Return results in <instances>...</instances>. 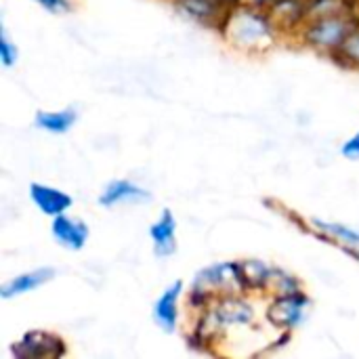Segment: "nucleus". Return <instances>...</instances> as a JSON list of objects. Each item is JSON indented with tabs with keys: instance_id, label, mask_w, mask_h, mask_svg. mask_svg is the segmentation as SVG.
<instances>
[{
	"instance_id": "18",
	"label": "nucleus",
	"mask_w": 359,
	"mask_h": 359,
	"mask_svg": "<svg viewBox=\"0 0 359 359\" xmlns=\"http://www.w3.org/2000/svg\"><path fill=\"white\" fill-rule=\"evenodd\" d=\"M330 61L347 72H359V27L330 55Z\"/></svg>"
},
{
	"instance_id": "4",
	"label": "nucleus",
	"mask_w": 359,
	"mask_h": 359,
	"mask_svg": "<svg viewBox=\"0 0 359 359\" xmlns=\"http://www.w3.org/2000/svg\"><path fill=\"white\" fill-rule=\"evenodd\" d=\"M311 307H313L311 297L305 292V288H301L297 292L269 297L263 309V318L269 324V328H273L278 334L280 332L294 334L307 322Z\"/></svg>"
},
{
	"instance_id": "10",
	"label": "nucleus",
	"mask_w": 359,
	"mask_h": 359,
	"mask_svg": "<svg viewBox=\"0 0 359 359\" xmlns=\"http://www.w3.org/2000/svg\"><path fill=\"white\" fill-rule=\"evenodd\" d=\"M27 198L34 204V208L48 219L69 212L74 206V196L69 191L42 181H34L27 185Z\"/></svg>"
},
{
	"instance_id": "19",
	"label": "nucleus",
	"mask_w": 359,
	"mask_h": 359,
	"mask_svg": "<svg viewBox=\"0 0 359 359\" xmlns=\"http://www.w3.org/2000/svg\"><path fill=\"white\" fill-rule=\"evenodd\" d=\"M0 61L4 67H15L19 61V46L2 21H0Z\"/></svg>"
},
{
	"instance_id": "5",
	"label": "nucleus",
	"mask_w": 359,
	"mask_h": 359,
	"mask_svg": "<svg viewBox=\"0 0 359 359\" xmlns=\"http://www.w3.org/2000/svg\"><path fill=\"white\" fill-rule=\"evenodd\" d=\"M67 353V341L61 334L42 328L23 332L8 347V355L13 359H61Z\"/></svg>"
},
{
	"instance_id": "16",
	"label": "nucleus",
	"mask_w": 359,
	"mask_h": 359,
	"mask_svg": "<svg viewBox=\"0 0 359 359\" xmlns=\"http://www.w3.org/2000/svg\"><path fill=\"white\" fill-rule=\"evenodd\" d=\"M78 109L74 105L59 109H40L34 116V126L48 135H67L78 124Z\"/></svg>"
},
{
	"instance_id": "2",
	"label": "nucleus",
	"mask_w": 359,
	"mask_h": 359,
	"mask_svg": "<svg viewBox=\"0 0 359 359\" xmlns=\"http://www.w3.org/2000/svg\"><path fill=\"white\" fill-rule=\"evenodd\" d=\"M223 294H246L238 261H219L198 269L187 286L185 307L191 316H198Z\"/></svg>"
},
{
	"instance_id": "11",
	"label": "nucleus",
	"mask_w": 359,
	"mask_h": 359,
	"mask_svg": "<svg viewBox=\"0 0 359 359\" xmlns=\"http://www.w3.org/2000/svg\"><path fill=\"white\" fill-rule=\"evenodd\" d=\"M151 250L158 259H170L179 248V221L170 208H162L156 221L147 227Z\"/></svg>"
},
{
	"instance_id": "20",
	"label": "nucleus",
	"mask_w": 359,
	"mask_h": 359,
	"mask_svg": "<svg viewBox=\"0 0 359 359\" xmlns=\"http://www.w3.org/2000/svg\"><path fill=\"white\" fill-rule=\"evenodd\" d=\"M34 2L53 15H65L74 11V0H34Z\"/></svg>"
},
{
	"instance_id": "15",
	"label": "nucleus",
	"mask_w": 359,
	"mask_h": 359,
	"mask_svg": "<svg viewBox=\"0 0 359 359\" xmlns=\"http://www.w3.org/2000/svg\"><path fill=\"white\" fill-rule=\"evenodd\" d=\"M244 292L250 297H265L273 265L263 259H242L238 261Z\"/></svg>"
},
{
	"instance_id": "21",
	"label": "nucleus",
	"mask_w": 359,
	"mask_h": 359,
	"mask_svg": "<svg viewBox=\"0 0 359 359\" xmlns=\"http://www.w3.org/2000/svg\"><path fill=\"white\" fill-rule=\"evenodd\" d=\"M341 156H343L345 160L359 162V130L343 141V145H341Z\"/></svg>"
},
{
	"instance_id": "3",
	"label": "nucleus",
	"mask_w": 359,
	"mask_h": 359,
	"mask_svg": "<svg viewBox=\"0 0 359 359\" xmlns=\"http://www.w3.org/2000/svg\"><path fill=\"white\" fill-rule=\"evenodd\" d=\"M359 27V15H328L307 19L299 34L292 38L301 48H307L320 57H328Z\"/></svg>"
},
{
	"instance_id": "7",
	"label": "nucleus",
	"mask_w": 359,
	"mask_h": 359,
	"mask_svg": "<svg viewBox=\"0 0 359 359\" xmlns=\"http://www.w3.org/2000/svg\"><path fill=\"white\" fill-rule=\"evenodd\" d=\"M183 19L191 21L198 27L212 29L219 34L223 27L231 4L227 0H166Z\"/></svg>"
},
{
	"instance_id": "14",
	"label": "nucleus",
	"mask_w": 359,
	"mask_h": 359,
	"mask_svg": "<svg viewBox=\"0 0 359 359\" xmlns=\"http://www.w3.org/2000/svg\"><path fill=\"white\" fill-rule=\"evenodd\" d=\"M267 11L286 40H292L307 21V0H273Z\"/></svg>"
},
{
	"instance_id": "6",
	"label": "nucleus",
	"mask_w": 359,
	"mask_h": 359,
	"mask_svg": "<svg viewBox=\"0 0 359 359\" xmlns=\"http://www.w3.org/2000/svg\"><path fill=\"white\" fill-rule=\"evenodd\" d=\"M187 288L181 280H172L168 286L162 288V292L156 297L151 305V318L160 332L164 334H177L183 320V301H185Z\"/></svg>"
},
{
	"instance_id": "12",
	"label": "nucleus",
	"mask_w": 359,
	"mask_h": 359,
	"mask_svg": "<svg viewBox=\"0 0 359 359\" xmlns=\"http://www.w3.org/2000/svg\"><path fill=\"white\" fill-rule=\"evenodd\" d=\"M50 236L57 242V246L78 252L90 240V227L84 219L63 212V215L50 219Z\"/></svg>"
},
{
	"instance_id": "23",
	"label": "nucleus",
	"mask_w": 359,
	"mask_h": 359,
	"mask_svg": "<svg viewBox=\"0 0 359 359\" xmlns=\"http://www.w3.org/2000/svg\"><path fill=\"white\" fill-rule=\"evenodd\" d=\"M227 2H229L231 6H236V4H238V0H227Z\"/></svg>"
},
{
	"instance_id": "22",
	"label": "nucleus",
	"mask_w": 359,
	"mask_h": 359,
	"mask_svg": "<svg viewBox=\"0 0 359 359\" xmlns=\"http://www.w3.org/2000/svg\"><path fill=\"white\" fill-rule=\"evenodd\" d=\"M273 0H238V4H246V6H257V8H269Z\"/></svg>"
},
{
	"instance_id": "8",
	"label": "nucleus",
	"mask_w": 359,
	"mask_h": 359,
	"mask_svg": "<svg viewBox=\"0 0 359 359\" xmlns=\"http://www.w3.org/2000/svg\"><path fill=\"white\" fill-rule=\"evenodd\" d=\"M301 227H305L316 238L337 246L347 257L359 261V227H355V225H349V223H343V221H328V219L313 217L307 223H303Z\"/></svg>"
},
{
	"instance_id": "13",
	"label": "nucleus",
	"mask_w": 359,
	"mask_h": 359,
	"mask_svg": "<svg viewBox=\"0 0 359 359\" xmlns=\"http://www.w3.org/2000/svg\"><path fill=\"white\" fill-rule=\"evenodd\" d=\"M57 276L55 267H34L27 271H21L13 278H8L6 282H2L0 286V297L4 301H13L19 297H27L40 288H44L48 282H53Z\"/></svg>"
},
{
	"instance_id": "17",
	"label": "nucleus",
	"mask_w": 359,
	"mask_h": 359,
	"mask_svg": "<svg viewBox=\"0 0 359 359\" xmlns=\"http://www.w3.org/2000/svg\"><path fill=\"white\" fill-rule=\"evenodd\" d=\"M301 288H305V284H303V280L297 273H292V271H288L284 267L273 265L271 278H269V284H267V290H265V297L267 299L269 297H280V294L297 292Z\"/></svg>"
},
{
	"instance_id": "1",
	"label": "nucleus",
	"mask_w": 359,
	"mask_h": 359,
	"mask_svg": "<svg viewBox=\"0 0 359 359\" xmlns=\"http://www.w3.org/2000/svg\"><path fill=\"white\" fill-rule=\"evenodd\" d=\"M219 36L227 46L248 57H263L286 40L267 8L246 4L231 6Z\"/></svg>"
},
{
	"instance_id": "9",
	"label": "nucleus",
	"mask_w": 359,
	"mask_h": 359,
	"mask_svg": "<svg viewBox=\"0 0 359 359\" xmlns=\"http://www.w3.org/2000/svg\"><path fill=\"white\" fill-rule=\"evenodd\" d=\"M151 200V191L133 179H111L99 194L97 204L101 208L114 210L120 206H139Z\"/></svg>"
}]
</instances>
